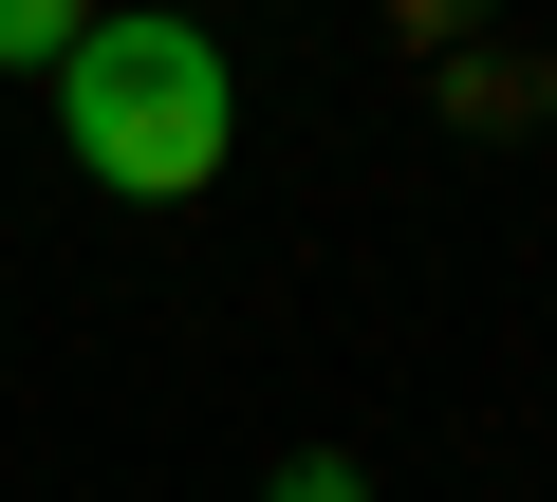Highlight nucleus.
Wrapping results in <instances>:
<instances>
[{
  "instance_id": "obj_3",
  "label": "nucleus",
  "mask_w": 557,
  "mask_h": 502,
  "mask_svg": "<svg viewBox=\"0 0 557 502\" xmlns=\"http://www.w3.org/2000/svg\"><path fill=\"white\" fill-rule=\"evenodd\" d=\"M278 502H372V465H354V446H298V465H278Z\"/></svg>"
},
{
  "instance_id": "obj_2",
  "label": "nucleus",
  "mask_w": 557,
  "mask_h": 502,
  "mask_svg": "<svg viewBox=\"0 0 557 502\" xmlns=\"http://www.w3.org/2000/svg\"><path fill=\"white\" fill-rule=\"evenodd\" d=\"M75 57V0H0V75H57Z\"/></svg>"
},
{
  "instance_id": "obj_1",
  "label": "nucleus",
  "mask_w": 557,
  "mask_h": 502,
  "mask_svg": "<svg viewBox=\"0 0 557 502\" xmlns=\"http://www.w3.org/2000/svg\"><path fill=\"white\" fill-rule=\"evenodd\" d=\"M57 131H75V168L131 186V205L223 186V131H242L223 38H205V20H75V57H57Z\"/></svg>"
}]
</instances>
